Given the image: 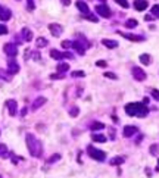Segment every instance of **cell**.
Returning <instances> with one entry per match:
<instances>
[{
    "instance_id": "obj_1",
    "label": "cell",
    "mask_w": 159,
    "mask_h": 178,
    "mask_svg": "<svg viewBox=\"0 0 159 178\" xmlns=\"http://www.w3.org/2000/svg\"><path fill=\"white\" fill-rule=\"evenodd\" d=\"M125 113L130 116H138V118H144L149 113V108L144 103L140 102H133V103H127L125 105Z\"/></svg>"
},
{
    "instance_id": "obj_2",
    "label": "cell",
    "mask_w": 159,
    "mask_h": 178,
    "mask_svg": "<svg viewBox=\"0 0 159 178\" xmlns=\"http://www.w3.org/2000/svg\"><path fill=\"white\" fill-rule=\"evenodd\" d=\"M27 147L34 157H40L43 153V144L40 140H37L33 134H27Z\"/></svg>"
},
{
    "instance_id": "obj_3",
    "label": "cell",
    "mask_w": 159,
    "mask_h": 178,
    "mask_svg": "<svg viewBox=\"0 0 159 178\" xmlns=\"http://www.w3.org/2000/svg\"><path fill=\"white\" fill-rule=\"evenodd\" d=\"M87 153H88V156H90L91 159L99 160V162H103V160L106 159V153L102 152V150H99V149H96L94 146H88V147H87Z\"/></svg>"
},
{
    "instance_id": "obj_4",
    "label": "cell",
    "mask_w": 159,
    "mask_h": 178,
    "mask_svg": "<svg viewBox=\"0 0 159 178\" xmlns=\"http://www.w3.org/2000/svg\"><path fill=\"white\" fill-rule=\"evenodd\" d=\"M96 12L100 15V16H103V18H111V9L106 6V5H99V6H96Z\"/></svg>"
},
{
    "instance_id": "obj_5",
    "label": "cell",
    "mask_w": 159,
    "mask_h": 178,
    "mask_svg": "<svg viewBox=\"0 0 159 178\" xmlns=\"http://www.w3.org/2000/svg\"><path fill=\"white\" fill-rule=\"evenodd\" d=\"M3 50H5V53H8L11 57H15V56L18 55V47H16L15 44H12V43L5 44V46H3Z\"/></svg>"
},
{
    "instance_id": "obj_6",
    "label": "cell",
    "mask_w": 159,
    "mask_h": 178,
    "mask_svg": "<svg viewBox=\"0 0 159 178\" xmlns=\"http://www.w3.org/2000/svg\"><path fill=\"white\" fill-rule=\"evenodd\" d=\"M131 71H133V77H134L137 81H144V79H146V72H144L141 68H138V66H134Z\"/></svg>"
},
{
    "instance_id": "obj_7",
    "label": "cell",
    "mask_w": 159,
    "mask_h": 178,
    "mask_svg": "<svg viewBox=\"0 0 159 178\" xmlns=\"http://www.w3.org/2000/svg\"><path fill=\"white\" fill-rule=\"evenodd\" d=\"M49 30H50V33H52L53 37H59V35L63 33V28H62V25H59V24H50V25H49Z\"/></svg>"
},
{
    "instance_id": "obj_8",
    "label": "cell",
    "mask_w": 159,
    "mask_h": 178,
    "mask_svg": "<svg viewBox=\"0 0 159 178\" xmlns=\"http://www.w3.org/2000/svg\"><path fill=\"white\" fill-rule=\"evenodd\" d=\"M6 108H8V112H9V115L11 116H15L16 115V109H18V103L15 102V100H8L6 102Z\"/></svg>"
},
{
    "instance_id": "obj_9",
    "label": "cell",
    "mask_w": 159,
    "mask_h": 178,
    "mask_svg": "<svg viewBox=\"0 0 159 178\" xmlns=\"http://www.w3.org/2000/svg\"><path fill=\"white\" fill-rule=\"evenodd\" d=\"M11 16H12L11 9H8V8H5V6H0V19L5 22V21H9Z\"/></svg>"
},
{
    "instance_id": "obj_10",
    "label": "cell",
    "mask_w": 159,
    "mask_h": 178,
    "mask_svg": "<svg viewBox=\"0 0 159 178\" xmlns=\"http://www.w3.org/2000/svg\"><path fill=\"white\" fill-rule=\"evenodd\" d=\"M75 5H77V8L80 9V12H81L84 16H87V15L90 13V9H88V6H87V3H86V2H83V0H78V2H77Z\"/></svg>"
},
{
    "instance_id": "obj_11",
    "label": "cell",
    "mask_w": 159,
    "mask_h": 178,
    "mask_svg": "<svg viewBox=\"0 0 159 178\" xmlns=\"http://www.w3.org/2000/svg\"><path fill=\"white\" fill-rule=\"evenodd\" d=\"M118 34H119V35H122V37H125L127 40H131V41H143V40H144V37H141V35L127 34V33H122V31H118Z\"/></svg>"
},
{
    "instance_id": "obj_12",
    "label": "cell",
    "mask_w": 159,
    "mask_h": 178,
    "mask_svg": "<svg viewBox=\"0 0 159 178\" xmlns=\"http://www.w3.org/2000/svg\"><path fill=\"white\" fill-rule=\"evenodd\" d=\"M137 131H138L137 127H134V125H125V127H124V137H131V135H134Z\"/></svg>"
},
{
    "instance_id": "obj_13",
    "label": "cell",
    "mask_w": 159,
    "mask_h": 178,
    "mask_svg": "<svg viewBox=\"0 0 159 178\" xmlns=\"http://www.w3.org/2000/svg\"><path fill=\"white\" fill-rule=\"evenodd\" d=\"M8 68H9V72L11 74H18L19 72V65L15 59H11L9 63H8Z\"/></svg>"
},
{
    "instance_id": "obj_14",
    "label": "cell",
    "mask_w": 159,
    "mask_h": 178,
    "mask_svg": "<svg viewBox=\"0 0 159 178\" xmlns=\"http://www.w3.org/2000/svg\"><path fill=\"white\" fill-rule=\"evenodd\" d=\"M147 6H149L147 0H135V2H134V8H135V11H144Z\"/></svg>"
},
{
    "instance_id": "obj_15",
    "label": "cell",
    "mask_w": 159,
    "mask_h": 178,
    "mask_svg": "<svg viewBox=\"0 0 159 178\" xmlns=\"http://www.w3.org/2000/svg\"><path fill=\"white\" fill-rule=\"evenodd\" d=\"M72 47H74V50H75L77 53H80V55H84V53H86V47L83 46V43H80V40L74 41V43H72Z\"/></svg>"
},
{
    "instance_id": "obj_16",
    "label": "cell",
    "mask_w": 159,
    "mask_h": 178,
    "mask_svg": "<svg viewBox=\"0 0 159 178\" xmlns=\"http://www.w3.org/2000/svg\"><path fill=\"white\" fill-rule=\"evenodd\" d=\"M46 102H47V99H46V97H43V96H40V97H37V99H36V100L33 102V106H31V108H33V111H36V109H39V108H40L41 105H44Z\"/></svg>"
},
{
    "instance_id": "obj_17",
    "label": "cell",
    "mask_w": 159,
    "mask_h": 178,
    "mask_svg": "<svg viewBox=\"0 0 159 178\" xmlns=\"http://www.w3.org/2000/svg\"><path fill=\"white\" fill-rule=\"evenodd\" d=\"M102 44L106 46L108 49H115V47H118V41H115V40H108V38L102 40Z\"/></svg>"
},
{
    "instance_id": "obj_18",
    "label": "cell",
    "mask_w": 159,
    "mask_h": 178,
    "mask_svg": "<svg viewBox=\"0 0 159 178\" xmlns=\"http://www.w3.org/2000/svg\"><path fill=\"white\" fill-rule=\"evenodd\" d=\"M140 62L143 63V65H150L152 63V57H150V55H147V53H143V55H140Z\"/></svg>"
},
{
    "instance_id": "obj_19",
    "label": "cell",
    "mask_w": 159,
    "mask_h": 178,
    "mask_svg": "<svg viewBox=\"0 0 159 178\" xmlns=\"http://www.w3.org/2000/svg\"><path fill=\"white\" fill-rule=\"evenodd\" d=\"M22 37H24L25 41H31L33 40V33L28 28H22Z\"/></svg>"
},
{
    "instance_id": "obj_20",
    "label": "cell",
    "mask_w": 159,
    "mask_h": 178,
    "mask_svg": "<svg viewBox=\"0 0 159 178\" xmlns=\"http://www.w3.org/2000/svg\"><path fill=\"white\" fill-rule=\"evenodd\" d=\"M50 56L56 60H61V59H65V53H61L58 50H50Z\"/></svg>"
},
{
    "instance_id": "obj_21",
    "label": "cell",
    "mask_w": 159,
    "mask_h": 178,
    "mask_svg": "<svg viewBox=\"0 0 159 178\" xmlns=\"http://www.w3.org/2000/svg\"><path fill=\"white\" fill-rule=\"evenodd\" d=\"M68 69H69V63H66V62H61L58 65V72H61V74L68 72Z\"/></svg>"
},
{
    "instance_id": "obj_22",
    "label": "cell",
    "mask_w": 159,
    "mask_h": 178,
    "mask_svg": "<svg viewBox=\"0 0 159 178\" xmlns=\"http://www.w3.org/2000/svg\"><path fill=\"white\" fill-rule=\"evenodd\" d=\"M90 128H91V131H97V130H103V128H105V125H103L102 122H97V121H94V122H91Z\"/></svg>"
},
{
    "instance_id": "obj_23",
    "label": "cell",
    "mask_w": 159,
    "mask_h": 178,
    "mask_svg": "<svg viewBox=\"0 0 159 178\" xmlns=\"http://www.w3.org/2000/svg\"><path fill=\"white\" fill-rule=\"evenodd\" d=\"M47 40L46 38H43V37H39L37 40H36V44H37V47H44V46H47Z\"/></svg>"
},
{
    "instance_id": "obj_24",
    "label": "cell",
    "mask_w": 159,
    "mask_h": 178,
    "mask_svg": "<svg viewBox=\"0 0 159 178\" xmlns=\"http://www.w3.org/2000/svg\"><path fill=\"white\" fill-rule=\"evenodd\" d=\"M109 163H111L112 166H113V165H115V166H116V165H121V163H124V157H121V156H119V157H113V159H111Z\"/></svg>"
},
{
    "instance_id": "obj_25",
    "label": "cell",
    "mask_w": 159,
    "mask_h": 178,
    "mask_svg": "<svg viewBox=\"0 0 159 178\" xmlns=\"http://www.w3.org/2000/svg\"><path fill=\"white\" fill-rule=\"evenodd\" d=\"M93 140L94 141H99V143H105L106 141V137L102 135V134H93Z\"/></svg>"
},
{
    "instance_id": "obj_26",
    "label": "cell",
    "mask_w": 159,
    "mask_h": 178,
    "mask_svg": "<svg viewBox=\"0 0 159 178\" xmlns=\"http://www.w3.org/2000/svg\"><path fill=\"white\" fill-rule=\"evenodd\" d=\"M138 24H137V21L135 19H127V22H125V27L127 28H134V27H137Z\"/></svg>"
},
{
    "instance_id": "obj_27",
    "label": "cell",
    "mask_w": 159,
    "mask_h": 178,
    "mask_svg": "<svg viewBox=\"0 0 159 178\" xmlns=\"http://www.w3.org/2000/svg\"><path fill=\"white\" fill-rule=\"evenodd\" d=\"M80 113V108H77V106H72L71 109H69V115L71 116H77Z\"/></svg>"
},
{
    "instance_id": "obj_28",
    "label": "cell",
    "mask_w": 159,
    "mask_h": 178,
    "mask_svg": "<svg viewBox=\"0 0 159 178\" xmlns=\"http://www.w3.org/2000/svg\"><path fill=\"white\" fill-rule=\"evenodd\" d=\"M115 2H116V3H118V5L121 6V8H125V9H127V8L130 6V5H128V2H127V0H115Z\"/></svg>"
},
{
    "instance_id": "obj_29",
    "label": "cell",
    "mask_w": 159,
    "mask_h": 178,
    "mask_svg": "<svg viewBox=\"0 0 159 178\" xmlns=\"http://www.w3.org/2000/svg\"><path fill=\"white\" fill-rule=\"evenodd\" d=\"M152 13H153L156 18H159V5H155V6H152Z\"/></svg>"
},
{
    "instance_id": "obj_30",
    "label": "cell",
    "mask_w": 159,
    "mask_h": 178,
    "mask_svg": "<svg viewBox=\"0 0 159 178\" xmlns=\"http://www.w3.org/2000/svg\"><path fill=\"white\" fill-rule=\"evenodd\" d=\"M65 75L63 74H52L50 75V79H62Z\"/></svg>"
},
{
    "instance_id": "obj_31",
    "label": "cell",
    "mask_w": 159,
    "mask_h": 178,
    "mask_svg": "<svg viewBox=\"0 0 159 178\" xmlns=\"http://www.w3.org/2000/svg\"><path fill=\"white\" fill-rule=\"evenodd\" d=\"M0 147H2V157H3V159H5V157H8V150H6V146H5V144H2Z\"/></svg>"
},
{
    "instance_id": "obj_32",
    "label": "cell",
    "mask_w": 159,
    "mask_h": 178,
    "mask_svg": "<svg viewBox=\"0 0 159 178\" xmlns=\"http://www.w3.org/2000/svg\"><path fill=\"white\" fill-rule=\"evenodd\" d=\"M84 75H86V72H83V71H74L72 72V77H75V78L77 77H84Z\"/></svg>"
},
{
    "instance_id": "obj_33",
    "label": "cell",
    "mask_w": 159,
    "mask_h": 178,
    "mask_svg": "<svg viewBox=\"0 0 159 178\" xmlns=\"http://www.w3.org/2000/svg\"><path fill=\"white\" fill-rule=\"evenodd\" d=\"M152 96H153L155 100H159V91L156 90V88H153V90H152Z\"/></svg>"
},
{
    "instance_id": "obj_34",
    "label": "cell",
    "mask_w": 159,
    "mask_h": 178,
    "mask_svg": "<svg viewBox=\"0 0 159 178\" xmlns=\"http://www.w3.org/2000/svg\"><path fill=\"white\" fill-rule=\"evenodd\" d=\"M0 33H2V35L8 34V28H6V25H5V24H2V25H0Z\"/></svg>"
},
{
    "instance_id": "obj_35",
    "label": "cell",
    "mask_w": 159,
    "mask_h": 178,
    "mask_svg": "<svg viewBox=\"0 0 159 178\" xmlns=\"http://www.w3.org/2000/svg\"><path fill=\"white\" fill-rule=\"evenodd\" d=\"M103 75H105V77H108V78H111V79H116V75H115V74H112V72H103Z\"/></svg>"
},
{
    "instance_id": "obj_36",
    "label": "cell",
    "mask_w": 159,
    "mask_h": 178,
    "mask_svg": "<svg viewBox=\"0 0 159 178\" xmlns=\"http://www.w3.org/2000/svg\"><path fill=\"white\" fill-rule=\"evenodd\" d=\"M86 18H87L88 21H91V22H97V16H94V15H90V13H88Z\"/></svg>"
},
{
    "instance_id": "obj_37",
    "label": "cell",
    "mask_w": 159,
    "mask_h": 178,
    "mask_svg": "<svg viewBox=\"0 0 159 178\" xmlns=\"http://www.w3.org/2000/svg\"><path fill=\"white\" fill-rule=\"evenodd\" d=\"M71 46H72L71 41H62V47H63V49H69Z\"/></svg>"
},
{
    "instance_id": "obj_38",
    "label": "cell",
    "mask_w": 159,
    "mask_h": 178,
    "mask_svg": "<svg viewBox=\"0 0 159 178\" xmlns=\"http://www.w3.org/2000/svg\"><path fill=\"white\" fill-rule=\"evenodd\" d=\"M61 159V155H55V156H52L50 159H49V163H52V162H55V160H59Z\"/></svg>"
},
{
    "instance_id": "obj_39",
    "label": "cell",
    "mask_w": 159,
    "mask_h": 178,
    "mask_svg": "<svg viewBox=\"0 0 159 178\" xmlns=\"http://www.w3.org/2000/svg\"><path fill=\"white\" fill-rule=\"evenodd\" d=\"M96 65H97V66H103V68H105V66H106V62H105V60H99V62H96Z\"/></svg>"
},
{
    "instance_id": "obj_40",
    "label": "cell",
    "mask_w": 159,
    "mask_h": 178,
    "mask_svg": "<svg viewBox=\"0 0 159 178\" xmlns=\"http://www.w3.org/2000/svg\"><path fill=\"white\" fill-rule=\"evenodd\" d=\"M61 2H62V5H63V6H69L71 0H61Z\"/></svg>"
},
{
    "instance_id": "obj_41",
    "label": "cell",
    "mask_w": 159,
    "mask_h": 178,
    "mask_svg": "<svg viewBox=\"0 0 159 178\" xmlns=\"http://www.w3.org/2000/svg\"><path fill=\"white\" fill-rule=\"evenodd\" d=\"M28 9H34V5H33V0H28Z\"/></svg>"
},
{
    "instance_id": "obj_42",
    "label": "cell",
    "mask_w": 159,
    "mask_h": 178,
    "mask_svg": "<svg viewBox=\"0 0 159 178\" xmlns=\"http://www.w3.org/2000/svg\"><path fill=\"white\" fill-rule=\"evenodd\" d=\"M150 152H152V153H156V152H158V147H156V146H152V147H150Z\"/></svg>"
},
{
    "instance_id": "obj_43",
    "label": "cell",
    "mask_w": 159,
    "mask_h": 178,
    "mask_svg": "<svg viewBox=\"0 0 159 178\" xmlns=\"http://www.w3.org/2000/svg\"><path fill=\"white\" fill-rule=\"evenodd\" d=\"M144 19H146V21H152V19H153V16H150V15H146V16H144Z\"/></svg>"
},
{
    "instance_id": "obj_44",
    "label": "cell",
    "mask_w": 159,
    "mask_h": 178,
    "mask_svg": "<svg viewBox=\"0 0 159 178\" xmlns=\"http://www.w3.org/2000/svg\"><path fill=\"white\" fill-rule=\"evenodd\" d=\"M156 171H159V159H158V166H156Z\"/></svg>"
},
{
    "instance_id": "obj_45",
    "label": "cell",
    "mask_w": 159,
    "mask_h": 178,
    "mask_svg": "<svg viewBox=\"0 0 159 178\" xmlns=\"http://www.w3.org/2000/svg\"><path fill=\"white\" fill-rule=\"evenodd\" d=\"M102 2H106V0H102Z\"/></svg>"
}]
</instances>
